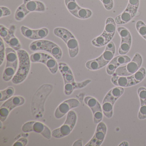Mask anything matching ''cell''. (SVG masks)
<instances>
[{
    "mask_svg": "<svg viewBox=\"0 0 146 146\" xmlns=\"http://www.w3.org/2000/svg\"><path fill=\"white\" fill-rule=\"evenodd\" d=\"M6 65L3 74V79L9 82L13 79L17 70L19 58L17 53L11 47L6 48Z\"/></svg>",
    "mask_w": 146,
    "mask_h": 146,
    "instance_id": "7",
    "label": "cell"
},
{
    "mask_svg": "<svg viewBox=\"0 0 146 146\" xmlns=\"http://www.w3.org/2000/svg\"><path fill=\"white\" fill-rule=\"evenodd\" d=\"M123 88L117 86L111 89L106 95L102 102V111L107 117L110 118L113 114V106L116 101L123 94Z\"/></svg>",
    "mask_w": 146,
    "mask_h": 146,
    "instance_id": "9",
    "label": "cell"
},
{
    "mask_svg": "<svg viewBox=\"0 0 146 146\" xmlns=\"http://www.w3.org/2000/svg\"><path fill=\"white\" fill-rule=\"evenodd\" d=\"M131 60L130 58L125 55H120L113 58L107 65L106 70L108 75L112 76L114 74L119 66L127 64Z\"/></svg>",
    "mask_w": 146,
    "mask_h": 146,
    "instance_id": "23",
    "label": "cell"
},
{
    "mask_svg": "<svg viewBox=\"0 0 146 146\" xmlns=\"http://www.w3.org/2000/svg\"><path fill=\"white\" fill-rule=\"evenodd\" d=\"M29 13V12L27 10L25 7V4L23 3L16 10L14 18L16 21L20 22L22 21Z\"/></svg>",
    "mask_w": 146,
    "mask_h": 146,
    "instance_id": "26",
    "label": "cell"
},
{
    "mask_svg": "<svg viewBox=\"0 0 146 146\" xmlns=\"http://www.w3.org/2000/svg\"><path fill=\"white\" fill-rule=\"evenodd\" d=\"M0 9H1V16H0L1 18H2L3 17H7L11 14V11L8 7L5 6H1Z\"/></svg>",
    "mask_w": 146,
    "mask_h": 146,
    "instance_id": "31",
    "label": "cell"
},
{
    "mask_svg": "<svg viewBox=\"0 0 146 146\" xmlns=\"http://www.w3.org/2000/svg\"><path fill=\"white\" fill-rule=\"evenodd\" d=\"M129 144L128 142L127 141H123V142L120 143V144L119 145V146H129Z\"/></svg>",
    "mask_w": 146,
    "mask_h": 146,
    "instance_id": "34",
    "label": "cell"
},
{
    "mask_svg": "<svg viewBox=\"0 0 146 146\" xmlns=\"http://www.w3.org/2000/svg\"><path fill=\"white\" fill-rule=\"evenodd\" d=\"M103 4L104 7L107 11L111 10L113 8V0H100Z\"/></svg>",
    "mask_w": 146,
    "mask_h": 146,
    "instance_id": "30",
    "label": "cell"
},
{
    "mask_svg": "<svg viewBox=\"0 0 146 146\" xmlns=\"http://www.w3.org/2000/svg\"><path fill=\"white\" fill-rule=\"evenodd\" d=\"M140 0H129L125 10L115 17V23L118 25L126 24L133 19L137 13Z\"/></svg>",
    "mask_w": 146,
    "mask_h": 146,
    "instance_id": "12",
    "label": "cell"
},
{
    "mask_svg": "<svg viewBox=\"0 0 146 146\" xmlns=\"http://www.w3.org/2000/svg\"><path fill=\"white\" fill-rule=\"evenodd\" d=\"M135 27L138 34L146 40V25L142 21L139 20L137 22Z\"/></svg>",
    "mask_w": 146,
    "mask_h": 146,
    "instance_id": "28",
    "label": "cell"
},
{
    "mask_svg": "<svg viewBox=\"0 0 146 146\" xmlns=\"http://www.w3.org/2000/svg\"><path fill=\"white\" fill-rule=\"evenodd\" d=\"M117 31L121 38V42L118 50L120 55H125L129 51L131 46L132 38L129 31L123 27H119Z\"/></svg>",
    "mask_w": 146,
    "mask_h": 146,
    "instance_id": "18",
    "label": "cell"
},
{
    "mask_svg": "<svg viewBox=\"0 0 146 146\" xmlns=\"http://www.w3.org/2000/svg\"><path fill=\"white\" fill-rule=\"evenodd\" d=\"M20 31L24 36L35 40H42L46 38L49 33L48 29L46 28L33 30L24 25L21 26Z\"/></svg>",
    "mask_w": 146,
    "mask_h": 146,
    "instance_id": "21",
    "label": "cell"
},
{
    "mask_svg": "<svg viewBox=\"0 0 146 146\" xmlns=\"http://www.w3.org/2000/svg\"><path fill=\"white\" fill-rule=\"evenodd\" d=\"M115 45L111 41L106 46L102 54L96 58L87 61L85 66L90 70H97L107 65L113 58L115 53Z\"/></svg>",
    "mask_w": 146,
    "mask_h": 146,
    "instance_id": "3",
    "label": "cell"
},
{
    "mask_svg": "<svg viewBox=\"0 0 146 146\" xmlns=\"http://www.w3.org/2000/svg\"><path fill=\"white\" fill-rule=\"evenodd\" d=\"M77 116L74 111L71 110L67 113L66 119L63 125L52 131V135L56 138L67 136L73 130L76 123Z\"/></svg>",
    "mask_w": 146,
    "mask_h": 146,
    "instance_id": "10",
    "label": "cell"
},
{
    "mask_svg": "<svg viewBox=\"0 0 146 146\" xmlns=\"http://www.w3.org/2000/svg\"><path fill=\"white\" fill-rule=\"evenodd\" d=\"M65 4L69 12L77 18L86 19L92 16L91 10L80 7L76 0H64Z\"/></svg>",
    "mask_w": 146,
    "mask_h": 146,
    "instance_id": "17",
    "label": "cell"
},
{
    "mask_svg": "<svg viewBox=\"0 0 146 146\" xmlns=\"http://www.w3.org/2000/svg\"><path fill=\"white\" fill-rule=\"evenodd\" d=\"M19 58V66L15 76L12 79L15 84L23 82L27 78L31 68L30 56L25 50L20 49L17 51Z\"/></svg>",
    "mask_w": 146,
    "mask_h": 146,
    "instance_id": "2",
    "label": "cell"
},
{
    "mask_svg": "<svg viewBox=\"0 0 146 146\" xmlns=\"http://www.w3.org/2000/svg\"><path fill=\"white\" fill-rule=\"evenodd\" d=\"M22 129L25 133L33 131L39 133L47 139H50L52 136V132L49 128L43 123L38 121L26 122L22 126Z\"/></svg>",
    "mask_w": 146,
    "mask_h": 146,
    "instance_id": "16",
    "label": "cell"
},
{
    "mask_svg": "<svg viewBox=\"0 0 146 146\" xmlns=\"http://www.w3.org/2000/svg\"><path fill=\"white\" fill-rule=\"evenodd\" d=\"M84 102L92 111L94 123L98 124L103 118V111L100 104L96 99L90 96H86Z\"/></svg>",
    "mask_w": 146,
    "mask_h": 146,
    "instance_id": "19",
    "label": "cell"
},
{
    "mask_svg": "<svg viewBox=\"0 0 146 146\" xmlns=\"http://www.w3.org/2000/svg\"><path fill=\"white\" fill-rule=\"evenodd\" d=\"M16 26L12 25L7 29L2 25H0V36L4 41L11 48L16 51L22 48V46L19 39L15 36Z\"/></svg>",
    "mask_w": 146,
    "mask_h": 146,
    "instance_id": "13",
    "label": "cell"
},
{
    "mask_svg": "<svg viewBox=\"0 0 146 146\" xmlns=\"http://www.w3.org/2000/svg\"><path fill=\"white\" fill-rule=\"evenodd\" d=\"M143 59L140 54L136 53L132 60L123 66L119 67L113 76H131L138 71L142 64Z\"/></svg>",
    "mask_w": 146,
    "mask_h": 146,
    "instance_id": "11",
    "label": "cell"
},
{
    "mask_svg": "<svg viewBox=\"0 0 146 146\" xmlns=\"http://www.w3.org/2000/svg\"><path fill=\"white\" fill-rule=\"evenodd\" d=\"M54 34L64 41L67 46L69 55L72 58H75L79 52L78 41L73 34L65 28L58 27L54 29Z\"/></svg>",
    "mask_w": 146,
    "mask_h": 146,
    "instance_id": "4",
    "label": "cell"
},
{
    "mask_svg": "<svg viewBox=\"0 0 146 146\" xmlns=\"http://www.w3.org/2000/svg\"><path fill=\"white\" fill-rule=\"evenodd\" d=\"M29 48L33 52L45 51L58 60L62 58V51L61 48L58 45L51 41L45 40L35 41L30 45Z\"/></svg>",
    "mask_w": 146,
    "mask_h": 146,
    "instance_id": "8",
    "label": "cell"
},
{
    "mask_svg": "<svg viewBox=\"0 0 146 146\" xmlns=\"http://www.w3.org/2000/svg\"><path fill=\"white\" fill-rule=\"evenodd\" d=\"M107 132V126L102 122L97 125L94 135L85 146H100L105 139Z\"/></svg>",
    "mask_w": 146,
    "mask_h": 146,
    "instance_id": "22",
    "label": "cell"
},
{
    "mask_svg": "<svg viewBox=\"0 0 146 146\" xmlns=\"http://www.w3.org/2000/svg\"><path fill=\"white\" fill-rule=\"evenodd\" d=\"M25 102V99L23 96H16L6 101L0 108V120L4 122L6 120L9 113L13 109L22 106Z\"/></svg>",
    "mask_w": 146,
    "mask_h": 146,
    "instance_id": "15",
    "label": "cell"
},
{
    "mask_svg": "<svg viewBox=\"0 0 146 146\" xmlns=\"http://www.w3.org/2000/svg\"><path fill=\"white\" fill-rule=\"evenodd\" d=\"M146 71L144 67H141L138 71L131 76H127L112 75L111 81L113 85L118 87L127 88L136 85L145 78Z\"/></svg>",
    "mask_w": 146,
    "mask_h": 146,
    "instance_id": "5",
    "label": "cell"
},
{
    "mask_svg": "<svg viewBox=\"0 0 146 146\" xmlns=\"http://www.w3.org/2000/svg\"><path fill=\"white\" fill-rule=\"evenodd\" d=\"M82 139L77 140L72 144L73 146H82Z\"/></svg>",
    "mask_w": 146,
    "mask_h": 146,
    "instance_id": "33",
    "label": "cell"
},
{
    "mask_svg": "<svg viewBox=\"0 0 146 146\" xmlns=\"http://www.w3.org/2000/svg\"><path fill=\"white\" fill-rule=\"evenodd\" d=\"M31 61L33 63L44 64L52 74L57 73L58 70V64L54 57L48 54L43 52H35L30 56Z\"/></svg>",
    "mask_w": 146,
    "mask_h": 146,
    "instance_id": "14",
    "label": "cell"
},
{
    "mask_svg": "<svg viewBox=\"0 0 146 146\" xmlns=\"http://www.w3.org/2000/svg\"><path fill=\"white\" fill-rule=\"evenodd\" d=\"M137 94L141 103L140 110L138 113V118L143 120L146 118V88L140 87L137 90Z\"/></svg>",
    "mask_w": 146,
    "mask_h": 146,
    "instance_id": "24",
    "label": "cell"
},
{
    "mask_svg": "<svg viewBox=\"0 0 146 146\" xmlns=\"http://www.w3.org/2000/svg\"><path fill=\"white\" fill-rule=\"evenodd\" d=\"M116 24L115 20L112 18L107 19L104 31L101 35L92 40V45L96 47H101L109 43L115 35Z\"/></svg>",
    "mask_w": 146,
    "mask_h": 146,
    "instance_id": "6",
    "label": "cell"
},
{
    "mask_svg": "<svg viewBox=\"0 0 146 146\" xmlns=\"http://www.w3.org/2000/svg\"><path fill=\"white\" fill-rule=\"evenodd\" d=\"M80 103L78 100L74 98L68 99L60 103L54 112V117L57 119L63 117L71 109L78 107Z\"/></svg>",
    "mask_w": 146,
    "mask_h": 146,
    "instance_id": "20",
    "label": "cell"
},
{
    "mask_svg": "<svg viewBox=\"0 0 146 146\" xmlns=\"http://www.w3.org/2000/svg\"><path fill=\"white\" fill-rule=\"evenodd\" d=\"M14 92H15V89L12 86L8 87L4 90H1L0 101L2 102L7 100L12 97L14 94Z\"/></svg>",
    "mask_w": 146,
    "mask_h": 146,
    "instance_id": "27",
    "label": "cell"
},
{
    "mask_svg": "<svg viewBox=\"0 0 146 146\" xmlns=\"http://www.w3.org/2000/svg\"><path fill=\"white\" fill-rule=\"evenodd\" d=\"M58 68L64 79V94L66 95H70L75 90L85 88L91 82L90 79H87L80 82H75L72 71L69 66L64 62L59 63Z\"/></svg>",
    "mask_w": 146,
    "mask_h": 146,
    "instance_id": "1",
    "label": "cell"
},
{
    "mask_svg": "<svg viewBox=\"0 0 146 146\" xmlns=\"http://www.w3.org/2000/svg\"><path fill=\"white\" fill-rule=\"evenodd\" d=\"M28 140L26 137H21L16 141L13 146H25L28 144Z\"/></svg>",
    "mask_w": 146,
    "mask_h": 146,
    "instance_id": "32",
    "label": "cell"
},
{
    "mask_svg": "<svg viewBox=\"0 0 146 146\" xmlns=\"http://www.w3.org/2000/svg\"><path fill=\"white\" fill-rule=\"evenodd\" d=\"M6 48H5L4 40L0 38V66L2 65L6 56Z\"/></svg>",
    "mask_w": 146,
    "mask_h": 146,
    "instance_id": "29",
    "label": "cell"
},
{
    "mask_svg": "<svg viewBox=\"0 0 146 146\" xmlns=\"http://www.w3.org/2000/svg\"><path fill=\"white\" fill-rule=\"evenodd\" d=\"M27 10L30 13L33 12H43L46 11V7L43 2L35 0H23Z\"/></svg>",
    "mask_w": 146,
    "mask_h": 146,
    "instance_id": "25",
    "label": "cell"
}]
</instances>
